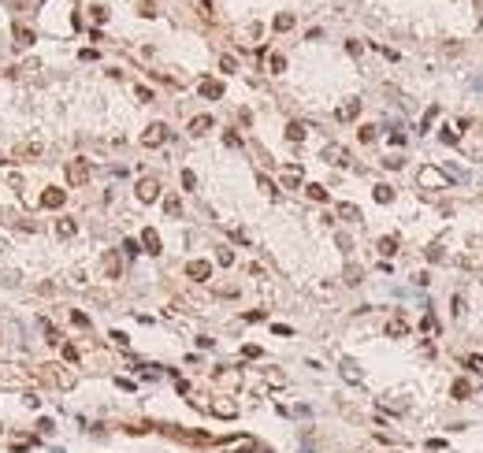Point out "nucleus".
<instances>
[{"label":"nucleus","instance_id":"4468645a","mask_svg":"<svg viewBox=\"0 0 483 453\" xmlns=\"http://www.w3.org/2000/svg\"><path fill=\"white\" fill-rule=\"evenodd\" d=\"M420 186H424V190L442 186V171H439V167H424V171H420Z\"/></svg>","mask_w":483,"mask_h":453},{"label":"nucleus","instance_id":"a211bd4d","mask_svg":"<svg viewBox=\"0 0 483 453\" xmlns=\"http://www.w3.org/2000/svg\"><path fill=\"white\" fill-rule=\"evenodd\" d=\"M119 271H123L119 257H115V253H104V275H108V279H119Z\"/></svg>","mask_w":483,"mask_h":453},{"label":"nucleus","instance_id":"9b49d317","mask_svg":"<svg viewBox=\"0 0 483 453\" xmlns=\"http://www.w3.org/2000/svg\"><path fill=\"white\" fill-rule=\"evenodd\" d=\"M142 245H145V253H152V257H160V234H157V227H145L142 230Z\"/></svg>","mask_w":483,"mask_h":453},{"label":"nucleus","instance_id":"58836bf2","mask_svg":"<svg viewBox=\"0 0 483 453\" xmlns=\"http://www.w3.org/2000/svg\"><path fill=\"white\" fill-rule=\"evenodd\" d=\"M420 331H428V334L435 331V316H431V312H428V316H424V320H420Z\"/></svg>","mask_w":483,"mask_h":453},{"label":"nucleus","instance_id":"f8f14e48","mask_svg":"<svg viewBox=\"0 0 483 453\" xmlns=\"http://www.w3.org/2000/svg\"><path fill=\"white\" fill-rule=\"evenodd\" d=\"M212 412L223 416V420H235V416H238V405L227 401V398H216V401H212Z\"/></svg>","mask_w":483,"mask_h":453},{"label":"nucleus","instance_id":"de8ad7c7","mask_svg":"<svg viewBox=\"0 0 483 453\" xmlns=\"http://www.w3.org/2000/svg\"><path fill=\"white\" fill-rule=\"evenodd\" d=\"M134 93H138V101H152V89H145V86H138Z\"/></svg>","mask_w":483,"mask_h":453},{"label":"nucleus","instance_id":"09e8293b","mask_svg":"<svg viewBox=\"0 0 483 453\" xmlns=\"http://www.w3.org/2000/svg\"><path fill=\"white\" fill-rule=\"evenodd\" d=\"M142 15H145V19H152V15H157V8H152V0H145V4H142Z\"/></svg>","mask_w":483,"mask_h":453},{"label":"nucleus","instance_id":"6e6552de","mask_svg":"<svg viewBox=\"0 0 483 453\" xmlns=\"http://www.w3.org/2000/svg\"><path fill=\"white\" fill-rule=\"evenodd\" d=\"M64 201H67V193L60 190V186H49V190L41 193V208H64Z\"/></svg>","mask_w":483,"mask_h":453},{"label":"nucleus","instance_id":"2f4dec72","mask_svg":"<svg viewBox=\"0 0 483 453\" xmlns=\"http://www.w3.org/2000/svg\"><path fill=\"white\" fill-rule=\"evenodd\" d=\"M257 186H260V190L268 193V197H279V190H275V182H272V179H264V175H260V179H257Z\"/></svg>","mask_w":483,"mask_h":453},{"label":"nucleus","instance_id":"c756f323","mask_svg":"<svg viewBox=\"0 0 483 453\" xmlns=\"http://www.w3.org/2000/svg\"><path fill=\"white\" fill-rule=\"evenodd\" d=\"M268 64H272V71H275V74H283V71H286V56L272 52V60H268Z\"/></svg>","mask_w":483,"mask_h":453},{"label":"nucleus","instance_id":"b1692460","mask_svg":"<svg viewBox=\"0 0 483 453\" xmlns=\"http://www.w3.org/2000/svg\"><path fill=\"white\" fill-rule=\"evenodd\" d=\"M41 334H45V342H49V346H60V331L52 327V320H41Z\"/></svg>","mask_w":483,"mask_h":453},{"label":"nucleus","instance_id":"37998d69","mask_svg":"<svg viewBox=\"0 0 483 453\" xmlns=\"http://www.w3.org/2000/svg\"><path fill=\"white\" fill-rule=\"evenodd\" d=\"M112 342H115V346H130V338L123 334V331H112Z\"/></svg>","mask_w":483,"mask_h":453},{"label":"nucleus","instance_id":"dca6fc26","mask_svg":"<svg viewBox=\"0 0 483 453\" xmlns=\"http://www.w3.org/2000/svg\"><path fill=\"white\" fill-rule=\"evenodd\" d=\"M208 130H212V115H197V119H190V134H194V137L208 134Z\"/></svg>","mask_w":483,"mask_h":453},{"label":"nucleus","instance_id":"f03ea898","mask_svg":"<svg viewBox=\"0 0 483 453\" xmlns=\"http://www.w3.org/2000/svg\"><path fill=\"white\" fill-rule=\"evenodd\" d=\"M64 175H67V182L79 190V186H86L89 182V160H71L67 167H64Z\"/></svg>","mask_w":483,"mask_h":453},{"label":"nucleus","instance_id":"423d86ee","mask_svg":"<svg viewBox=\"0 0 483 453\" xmlns=\"http://www.w3.org/2000/svg\"><path fill=\"white\" fill-rule=\"evenodd\" d=\"M301 182H305V167L301 164H286L283 167V186H286V190H298Z\"/></svg>","mask_w":483,"mask_h":453},{"label":"nucleus","instance_id":"8fccbe9b","mask_svg":"<svg viewBox=\"0 0 483 453\" xmlns=\"http://www.w3.org/2000/svg\"><path fill=\"white\" fill-rule=\"evenodd\" d=\"M257 453H272V449H264V446H257Z\"/></svg>","mask_w":483,"mask_h":453},{"label":"nucleus","instance_id":"aec40b11","mask_svg":"<svg viewBox=\"0 0 483 453\" xmlns=\"http://www.w3.org/2000/svg\"><path fill=\"white\" fill-rule=\"evenodd\" d=\"M305 123H286V142H294V145H298V142H305Z\"/></svg>","mask_w":483,"mask_h":453},{"label":"nucleus","instance_id":"39448f33","mask_svg":"<svg viewBox=\"0 0 483 453\" xmlns=\"http://www.w3.org/2000/svg\"><path fill=\"white\" fill-rule=\"evenodd\" d=\"M157 197H160V182L157 179H142L138 182V201H142V205H152Z\"/></svg>","mask_w":483,"mask_h":453},{"label":"nucleus","instance_id":"c85d7f7f","mask_svg":"<svg viewBox=\"0 0 483 453\" xmlns=\"http://www.w3.org/2000/svg\"><path fill=\"white\" fill-rule=\"evenodd\" d=\"M450 394H454L457 401H465V398H469V383H465V379H457V383H454V390H450Z\"/></svg>","mask_w":483,"mask_h":453},{"label":"nucleus","instance_id":"ddd939ff","mask_svg":"<svg viewBox=\"0 0 483 453\" xmlns=\"http://www.w3.org/2000/svg\"><path fill=\"white\" fill-rule=\"evenodd\" d=\"M387 334H391V338H405V334H409V320H405V316H391V320H387Z\"/></svg>","mask_w":483,"mask_h":453},{"label":"nucleus","instance_id":"7c9ffc66","mask_svg":"<svg viewBox=\"0 0 483 453\" xmlns=\"http://www.w3.org/2000/svg\"><path fill=\"white\" fill-rule=\"evenodd\" d=\"M216 260H220L223 268H230V264H235V253H230L227 245H220V253H216Z\"/></svg>","mask_w":483,"mask_h":453},{"label":"nucleus","instance_id":"20e7f679","mask_svg":"<svg viewBox=\"0 0 483 453\" xmlns=\"http://www.w3.org/2000/svg\"><path fill=\"white\" fill-rule=\"evenodd\" d=\"M197 93H201V97H205V101H223V82H220V78H201V82H197Z\"/></svg>","mask_w":483,"mask_h":453},{"label":"nucleus","instance_id":"0eeeda50","mask_svg":"<svg viewBox=\"0 0 483 453\" xmlns=\"http://www.w3.org/2000/svg\"><path fill=\"white\" fill-rule=\"evenodd\" d=\"M186 275H190L194 283H208V275H212V264H208V260H190V264H186Z\"/></svg>","mask_w":483,"mask_h":453},{"label":"nucleus","instance_id":"79ce46f5","mask_svg":"<svg viewBox=\"0 0 483 453\" xmlns=\"http://www.w3.org/2000/svg\"><path fill=\"white\" fill-rule=\"evenodd\" d=\"M383 167H391V171H398V167H401V156H387V160H383Z\"/></svg>","mask_w":483,"mask_h":453},{"label":"nucleus","instance_id":"5701e85b","mask_svg":"<svg viewBox=\"0 0 483 453\" xmlns=\"http://www.w3.org/2000/svg\"><path fill=\"white\" fill-rule=\"evenodd\" d=\"M272 26L279 30V34H286V30H294V15H290V11H279V15H275V23H272Z\"/></svg>","mask_w":483,"mask_h":453},{"label":"nucleus","instance_id":"e433bc0d","mask_svg":"<svg viewBox=\"0 0 483 453\" xmlns=\"http://www.w3.org/2000/svg\"><path fill=\"white\" fill-rule=\"evenodd\" d=\"M442 171H446V175H450V179H457V182L465 179V171H461V167H454V164H442Z\"/></svg>","mask_w":483,"mask_h":453},{"label":"nucleus","instance_id":"72a5a7b5","mask_svg":"<svg viewBox=\"0 0 483 453\" xmlns=\"http://www.w3.org/2000/svg\"><path fill=\"white\" fill-rule=\"evenodd\" d=\"M439 137H442L446 145H457V142H461V134H457V130H439Z\"/></svg>","mask_w":483,"mask_h":453},{"label":"nucleus","instance_id":"f3484780","mask_svg":"<svg viewBox=\"0 0 483 453\" xmlns=\"http://www.w3.org/2000/svg\"><path fill=\"white\" fill-rule=\"evenodd\" d=\"M372 197H376V205H391V201H394V186H387V182H379L376 190H372Z\"/></svg>","mask_w":483,"mask_h":453},{"label":"nucleus","instance_id":"c03bdc74","mask_svg":"<svg viewBox=\"0 0 483 453\" xmlns=\"http://www.w3.org/2000/svg\"><path fill=\"white\" fill-rule=\"evenodd\" d=\"M64 361L74 364V361H79V349H74V346H64Z\"/></svg>","mask_w":483,"mask_h":453},{"label":"nucleus","instance_id":"a878e982","mask_svg":"<svg viewBox=\"0 0 483 453\" xmlns=\"http://www.w3.org/2000/svg\"><path fill=\"white\" fill-rule=\"evenodd\" d=\"M305 193L313 197V201H320V205H323V201H327V190H323L320 182H308V186H305Z\"/></svg>","mask_w":483,"mask_h":453},{"label":"nucleus","instance_id":"2eb2a0df","mask_svg":"<svg viewBox=\"0 0 483 453\" xmlns=\"http://www.w3.org/2000/svg\"><path fill=\"white\" fill-rule=\"evenodd\" d=\"M11 34H15V41H19V45H34V41H37V34H34L30 26H23V23H15Z\"/></svg>","mask_w":483,"mask_h":453},{"label":"nucleus","instance_id":"412c9836","mask_svg":"<svg viewBox=\"0 0 483 453\" xmlns=\"http://www.w3.org/2000/svg\"><path fill=\"white\" fill-rule=\"evenodd\" d=\"M342 379H346V383H361L364 376H361V368H357L353 361H342Z\"/></svg>","mask_w":483,"mask_h":453},{"label":"nucleus","instance_id":"7ed1b4c3","mask_svg":"<svg viewBox=\"0 0 483 453\" xmlns=\"http://www.w3.org/2000/svg\"><path fill=\"white\" fill-rule=\"evenodd\" d=\"M45 152V142L41 137H30V142H23V145H15V160H37V156Z\"/></svg>","mask_w":483,"mask_h":453},{"label":"nucleus","instance_id":"c9c22d12","mask_svg":"<svg viewBox=\"0 0 483 453\" xmlns=\"http://www.w3.org/2000/svg\"><path fill=\"white\" fill-rule=\"evenodd\" d=\"M182 186H186V190H197V175H194V171H182Z\"/></svg>","mask_w":483,"mask_h":453},{"label":"nucleus","instance_id":"bb28decb","mask_svg":"<svg viewBox=\"0 0 483 453\" xmlns=\"http://www.w3.org/2000/svg\"><path fill=\"white\" fill-rule=\"evenodd\" d=\"M164 212L167 215H182V201L179 197H164Z\"/></svg>","mask_w":483,"mask_h":453},{"label":"nucleus","instance_id":"393cba45","mask_svg":"<svg viewBox=\"0 0 483 453\" xmlns=\"http://www.w3.org/2000/svg\"><path fill=\"white\" fill-rule=\"evenodd\" d=\"M376 249H379V257H394L398 253V238H379Z\"/></svg>","mask_w":483,"mask_h":453},{"label":"nucleus","instance_id":"1a4fd4ad","mask_svg":"<svg viewBox=\"0 0 483 453\" xmlns=\"http://www.w3.org/2000/svg\"><path fill=\"white\" fill-rule=\"evenodd\" d=\"M323 160L335 164V167H350V152L342 149V145H327V149H323Z\"/></svg>","mask_w":483,"mask_h":453},{"label":"nucleus","instance_id":"603ef678","mask_svg":"<svg viewBox=\"0 0 483 453\" xmlns=\"http://www.w3.org/2000/svg\"><path fill=\"white\" fill-rule=\"evenodd\" d=\"M0 164H8V160H4V156H0Z\"/></svg>","mask_w":483,"mask_h":453},{"label":"nucleus","instance_id":"cd10ccee","mask_svg":"<svg viewBox=\"0 0 483 453\" xmlns=\"http://www.w3.org/2000/svg\"><path fill=\"white\" fill-rule=\"evenodd\" d=\"M357 137H361L364 145H372V142H376V127H372V123H364V127L357 130Z\"/></svg>","mask_w":483,"mask_h":453},{"label":"nucleus","instance_id":"6ab92c4d","mask_svg":"<svg viewBox=\"0 0 483 453\" xmlns=\"http://www.w3.org/2000/svg\"><path fill=\"white\" fill-rule=\"evenodd\" d=\"M338 215H342V220H350V223H361V208L350 205V201H342V205H338Z\"/></svg>","mask_w":483,"mask_h":453},{"label":"nucleus","instance_id":"4be33fe9","mask_svg":"<svg viewBox=\"0 0 483 453\" xmlns=\"http://www.w3.org/2000/svg\"><path fill=\"white\" fill-rule=\"evenodd\" d=\"M56 234L60 238H74V234H79V223L74 220H56Z\"/></svg>","mask_w":483,"mask_h":453},{"label":"nucleus","instance_id":"4c0bfd02","mask_svg":"<svg viewBox=\"0 0 483 453\" xmlns=\"http://www.w3.org/2000/svg\"><path fill=\"white\" fill-rule=\"evenodd\" d=\"M346 283H350V286L361 283V268H350V271H346Z\"/></svg>","mask_w":483,"mask_h":453},{"label":"nucleus","instance_id":"3c124183","mask_svg":"<svg viewBox=\"0 0 483 453\" xmlns=\"http://www.w3.org/2000/svg\"><path fill=\"white\" fill-rule=\"evenodd\" d=\"M476 8H479V11H483V0H476Z\"/></svg>","mask_w":483,"mask_h":453},{"label":"nucleus","instance_id":"ea45409f","mask_svg":"<svg viewBox=\"0 0 483 453\" xmlns=\"http://www.w3.org/2000/svg\"><path fill=\"white\" fill-rule=\"evenodd\" d=\"M245 320H249V323H260V320H264V308H253V312H245Z\"/></svg>","mask_w":483,"mask_h":453},{"label":"nucleus","instance_id":"49530a36","mask_svg":"<svg viewBox=\"0 0 483 453\" xmlns=\"http://www.w3.org/2000/svg\"><path fill=\"white\" fill-rule=\"evenodd\" d=\"M220 67H223V71H235L238 64H235V56H223V60H220Z\"/></svg>","mask_w":483,"mask_h":453},{"label":"nucleus","instance_id":"a19ab883","mask_svg":"<svg viewBox=\"0 0 483 453\" xmlns=\"http://www.w3.org/2000/svg\"><path fill=\"white\" fill-rule=\"evenodd\" d=\"M89 11H93V19H97V23H104V19H108V8H101V4H97V8H89Z\"/></svg>","mask_w":483,"mask_h":453},{"label":"nucleus","instance_id":"a18cd8bd","mask_svg":"<svg viewBox=\"0 0 483 453\" xmlns=\"http://www.w3.org/2000/svg\"><path fill=\"white\" fill-rule=\"evenodd\" d=\"M223 142H227V145H242V137H238L235 130H227V134H223Z\"/></svg>","mask_w":483,"mask_h":453},{"label":"nucleus","instance_id":"473e14b6","mask_svg":"<svg viewBox=\"0 0 483 453\" xmlns=\"http://www.w3.org/2000/svg\"><path fill=\"white\" fill-rule=\"evenodd\" d=\"M123 253H127V257H130V260H134V257H138V253H142V245H138V242H134V238H127V242H123Z\"/></svg>","mask_w":483,"mask_h":453},{"label":"nucleus","instance_id":"f704fd0d","mask_svg":"<svg viewBox=\"0 0 483 453\" xmlns=\"http://www.w3.org/2000/svg\"><path fill=\"white\" fill-rule=\"evenodd\" d=\"M71 323H74V327H89V316H86V312H79V308H74V312H71Z\"/></svg>","mask_w":483,"mask_h":453},{"label":"nucleus","instance_id":"9d476101","mask_svg":"<svg viewBox=\"0 0 483 453\" xmlns=\"http://www.w3.org/2000/svg\"><path fill=\"white\" fill-rule=\"evenodd\" d=\"M357 115H361V101H357V97H350L346 104H338V112H335L338 123H350V119H357Z\"/></svg>","mask_w":483,"mask_h":453},{"label":"nucleus","instance_id":"f257e3e1","mask_svg":"<svg viewBox=\"0 0 483 453\" xmlns=\"http://www.w3.org/2000/svg\"><path fill=\"white\" fill-rule=\"evenodd\" d=\"M167 137H171V130L164 127V123H149L145 134H142V145H145V149H160Z\"/></svg>","mask_w":483,"mask_h":453}]
</instances>
